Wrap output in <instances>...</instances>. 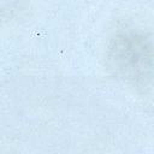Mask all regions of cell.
Here are the masks:
<instances>
[{
	"label": "cell",
	"instance_id": "1",
	"mask_svg": "<svg viewBox=\"0 0 154 154\" xmlns=\"http://www.w3.org/2000/svg\"><path fill=\"white\" fill-rule=\"evenodd\" d=\"M108 60L124 81L140 84L154 73V41L141 29L124 26L111 37Z\"/></svg>",
	"mask_w": 154,
	"mask_h": 154
}]
</instances>
